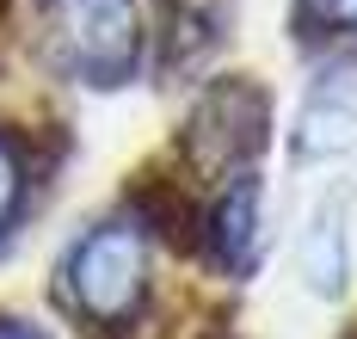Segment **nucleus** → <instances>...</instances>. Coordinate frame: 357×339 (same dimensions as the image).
<instances>
[{"mask_svg":"<svg viewBox=\"0 0 357 339\" xmlns=\"http://www.w3.org/2000/svg\"><path fill=\"white\" fill-rule=\"evenodd\" d=\"M302 25L321 38H357V0H302Z\"/></svg>","mask_w":357,"mask_h":339,"instance_id":"6e6552de","label":"nucleus"},{"mask_svg":"<svg viewBox=\"0 0 357 339\" xmlns=\"http://www.w3.org/2000/svg\"><path fill=\"white\" fill-rule=\"evenodd\" d=\"M357 154V68H326L296 112V160L333 167Z\"/></svg>","mask_w":357,"mask_h":339,"instance_id":"20e7f679","label":"nucleus"},{"mask_svg":"<svg viewBox=\"0 0 357 339\" xmlns=\"http://www.w3.org/2000/svg\"><path fill=\"white\" fill-rule=\"evenodd\" d=\"M25 186H31V173H25V149H19L13 136H0V253H6V247H13V234H19Z\"/></svg>","mask_w":357,"mask_h":339,"instance_id":"0eeeda50","label":"nucleus"},{"mask_svg":"<svg viewBox=\"0 0 357 339\" xmlns=\"http://www.w3.org/2000/svg\"><path fill=\"white\" fill-rule=\"evenodd\" d=\"M302 278L326 302L345 296V284H351V197L345 191H333V197L314 204L308 234H302Z\"/></svg>","mask_w":357,"mask_h":339,"instance_id":"423d86ee","label":"nucleus"},{"mask_svg":"<svg viewBox=\"0 0 357 339\" xmlns=\"http://www.w3.org/2000/svg\"><path fill=\"white\" fill-rule=\"evenodd\" d=\"M210 247L222 259V271H234V278H247L265 259V186H259V173L228 179L222 204L210 210Z\"/></svg>","mask_w":357,"mask_h":339,"instance_id":"39448f33","label":"nucleus"},{"mask_svg":"<svg viewBox=\"0 0 357 339\" xmlns=\"http://www.w3.org/2000/svg\"><path fill=\"white\" fill-rule=\"evenodd\" d=\"M62 284H68V302L99 321V327H117L130 321L148 296V241L136 223H99L74 241L68 265H62Z\"/></svg>","mask_w":357,"mask_h":339,"instance_id":"f257e3e1","label":"nucleus"},{"mask_svg":"<svg viewBox=\"0 0 357 339\" xmlns=\"http://www.w3.org/2000/svg\"><path fill=\"white\" fill-rule=\"evenodd\" d=\"M56 43L86 86H130L142 68V13L136 0H56Z\"/></svg>","mask_w":357,"mask_h":339,"instance_id":"f03ea898","label":"nucleus"},{"mask_svg":"<svg viewBox=\"0 0 357 339\" xmlns=\"http://www.w3.org/2000/svg\"><path fill=\"white\" fill-rule=\"evenodd\" d=\"M0 339H43L37 327H25V321H0Z\"/></svg>","mask_w":357,"mask_h":339,"instance_id":"1a4fd4ad","label":"nucleus"},{"mask_svg":"<svg viewBox=\"0 0 357 339\" xmlns=\"http://www.w3.org/2000/svg\"><path fill=\"white\" fill-rule=\"evenodd\" d=\"M265 130H271L265 93L247 75H228L197 99L191 130H185V149H191V160L204 173H247V160L265 149Z\"/></svg>","mask_w":357,"mask_h":339,"instance_id":"7ed1b4c3","label":"nucleus"}]
</instances>
